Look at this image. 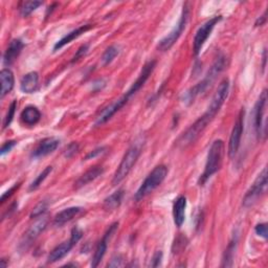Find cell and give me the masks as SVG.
<instances>
[{
    "instance_id": "277c9868",
    "label": "cell",
    "mask_w": 268,
    "mask_h": 268,
    "mask_svg": "<svg viewBox=\"0 0 268 268\" xmlns=\"http://www.w3.org/2000/svg\"><path fill=\"white\" fill-rule=\"evenodd\" d=\"M168 175V168L164 165L158 166L147 176L142 186L139 188L138 192L134 195V200L141 201L146 196L151 194L155 189H158L166 180Z\"/></svg>"
},
{
    "instance_id": "8fae6325",
    "label": "cell",
    "mask_w": 268,
    "mask_h": 268,
    "mask_svg": "<svg viewBox=\"0 0 268 268\" xmlns=\"http://www.w3.org/2000/svg\"><path fill=\"white\" fill-rule=\"evenodd\" d=\"M266 105H267V92L266 89H264L255 106V129L257 136L260 140H265L266 138V126L264 123Z\"/></svg>"
},
{
    "instance_id": "44dd1931",
    "label": "cell",
    "mask_w": 268,
    "mask_h": 268,
    "mask_svg": "<svg viewBox=\"0 0 268 268\" xmlns=\"http://www.w3.org/2000/svg\"><path fill=\"white\" fill-rule=\"evenodd\" d=\"M93 28L92 25H85V26H82L74 31H72L71 33H69L67 35H65L61 40H59L56 44H55V47H54V51H58V50H61L62 48H64L66 44H69L71 43L72 41H74L75 39L79 38L82 34L86 33L87 31H89Z\"/></svg>"
},
{
    "instance_id": "e0dca14e",
    "label": "cell",
    "mask_w": 268,
    "mask_h": 268,
    "mask_svg": "<svg viewBox=\"0 0 268 268\" xmlns=\"http://www.w3.org/2000/svg\"><path fill=\"white\" fill-rule=\"evenodd\" d=\"M24 48H25V43L22 42V40L20 39L12 40L4 55L5 65L7 66L12 65L17 60V58L21 54V51L24 50Z\"/></svg>"
},
{
    "instance_id": "f35d334b",
    "label": "cell",
    "mask_w": 268,
    "mask_h": 268,
    "mask_svg": "<svg viewBox=\"0 0 268 268\" xmlns=\"http://www.w3.org/2000/svg\"><path fill=\"white\" fill-rule=\"evenodd\" d=\"M19 187H20V185H19V184H17V185H15L13 188H11V189H10L8 192H6V193L3 195V197H2V203L4 204L5 201H6V199H7V198H9L10 196H12V195H13V193L15 192V190H16V189H18Z\"/></svg>"
},
{
    "instance_id": "4316f807",
    "label": "cell",
    "mask_w": 268,
    "mask_h": 268,
    "mask_svg": "<svg viewBox=\"0 0 268 268\" xmlns=\"http://www.w3.org/2000/svg\"><path fill=\"white\" fill-rule=\"evenodd\" d=\"M53 171V167H47L46 169H44L37 177H36V180L31 184L30 186V191H35L37 190L41 185L42 183L47 180V177L52 173Z\"/></svg>"
},
{
    "instance_id": "74e56055",
    "label": "cell",
    "mask_w": 268,
    "mask_h": 268,
    "mask_svg": "<svg viewBox=\"0 0 268 268\" xmlns=\"http://www.w3.org/2000/svg\"><path fill=\"white\" fill-rule=\"evenodd\" d=\"M123 258L121 256H116L111 259L110 263H108V267H120L123 266Z\"/></svg>"
},
{
    "instance_id": "836d02e7",
    "label": "cell",
    "mask_w": 268,
    "mask_h": 268,
    "mask_svg": "<svg viewBox=\"0 0 268 268\" xmlns=\"http://www.w3.org/2000/svg\"><path fill=\"white\" fill-rule=\"evenodd\" d=\"M88 50H89V46H88V44H84V46H82V47L77 51L76 55L74 56V58H73V60H72V63H75V62L79 61L81 58H83V57L87 54Z\"/></svg>"
},
{
    "instance_id": "cb8c5ba5",
    "label": "cell",
    "mask_w": 268,
    "mask_h": 268,
    "mask_svg": "<svg viewBox=\"0 0 268 268\" xmlns=\"http://www.w3.org/2000/svg\"><path fill=\"white\" fill-rule=\"evenodd\" d=\"M41 120V113L37 107L28 106L21 113V121L28 126H34Z\"/></svg>"
},
{
    "instance_id": "ac0fdd59",
    "label": "cell",
    "mask_w": 268,
    "mask_h": 268,
    "mask_svg": "<svg viewBox=\"0 0 268 268\" xmlns=\"http://www.w3.org/2000/svg\"><path fill=\"white\" fill-rule=\"evenodd\" d=\"M186 209H187V198L185 196H180L174 203L173 207V218L174 223L177 228H182L186 219Z\"/></svg>"
},
{
    "instance_id": "5b68a950",
    "label": "cell",
    "mask_w": 268,
    "mask_h": 268,
    "mask_svg": "<svg viewBox=\"0 0 268 268\" xmlns=\"http://www.w3.org/2000/svg\"><path fill=\"white\" fill-rule=\"evenodd\" d=\"M212 121H213V119L210 118L207 114H205L203 117H200L193 125H191L182 134L180 138H178L176 145L180 148L184 149V148L189 147L193 143H195Z\"/></svg>"
},
{
    "instance_id": "d6a6232c",
    "label": "cell",
    "mask_w": 268,
    "mask_h": 268,
    "mask_svg": "<svg viewBox=\"0 0 268 268\" xmlns=\"http://www.w3.org/2000/svg\"><path fill=\"white\" fill-rule=\"evenodd\" d=\"M106 152V148L105 147H99L95 150H93L92 152H89L86 156H85V161H88V160H94L96 158H98V156L104 154Z\"/></svg>"
},
{
    "instance_id": "30bf717a",
    "label": "cell",
    "mask_w": 268,
    "mask_h": 268,
    "mask_svg": "<svg viewBox=\"0 0 268 268\" xmlns=\"http://www.w3.org/2000/svg\"><path fill=\"white\" fill-rule=\"evenodd\" d=\"M48 222H49V219H48L47 216H44V215L40 216L38 218V220L24 235V237H22V239L19 243V250L22 251V252L27 251L33 244V242L39 237V235L47 229Z\"/></svg>"
},
{
    "instance_id": "6da1fadb",
    "label": "cell",
    "mask_w": 268,
    "mask_h": 268,
    "mask_svg": "<svg viewBox=\"0 0 268 268\" xmlns=\"http://www.w3.org/2000/svg\"><path fill=\"white\" fill-rule=\"evenodd\" d=\"M227 65H228L227 58L223 55H220L216 59L214 64L212 65V67L210 69L209 73L207 74L206 78L186 93V95L184 97V102L188 105L193 103L194 100L196 99V97H198L201 94H204L209 87L212 86V84L215 82L217 77L223 72V70L226 69Z\"/></svg>"
},
{
    "instance_id": "5bb4252c",
    "label": "cell",
    "mask_w": 268,
    "mask_h": 268,
    "mask_svg": "<svg viewBox=\"0 0 268 268\" xmlns=\"http://www.w3.org/2000/svg\"><path fill=\"white\" fill-rule=\"evenodd\" d=\"M119 228V223L118 222H115L114 225H111L108 230L106 231L104 237L102 238V240L99 242L98 247L96 249V252H95V255L93 257V260H92V266L93 267H97L101 261L103 260L106 252H107V248H108V242L110 240V238L113 237V235L116 233V231L118 230Z\"/></svg>"
},
{
    "instance_id": "d4e9b609",
    "label": "cell",
    "mask_w": 268,
    "mask_h": 268,
    "mask_svg": "<svg viewBox=\"0 0 268 268\" xmlns=\"http://www.w3.org/2000/svg\"><path fill=\"white\" fill-rule=\"evenodd\" d=\"M123 198H124V190L121 189L104 200V209L107 211L117 210L121 206Z\"/></svg>"
},
{
    "instance_id": "60d3db41",
    "label": "cell",
    "mask_w": 268,
    "mask_h": 268,
    "mask_svg": "<svg viewBox=\"0 0 268 268\" xmlns=\"http://www.w3.org/2000/svg\"><path fill=\"white\" fill-rule=\"evenodd\" d=\"M266 60H267V56H266V50H264V52H263V64H262V69H263V72L265 71V67H266Z\"/></svg>"
},
{
    "instance_id": "b9f144b4",
    "label": "cell",
    "mask_w": 268,
    "mask_h": 268,
    "mask_svg": "<svg viewBox=\"0 0 268 268\" xmlns=\"http://www.w3.org/2000/svg\"><path fill=\"white\" fill-rule=\"evenodd\" d=\"M0 266H2V267H7L8 266V264L6 263V259L0 260Z\"/></svg>"
},
{
    "instance_id": "7c38bea8",
    "label": "cell",
    "mask_w": 268,
    "mask_h": 268,
    "mask_svg": "<svg viewBox=\"0 0 268 268\" xmlns=\"http://www.w3.org/2000/svg\"><path fill=\"white\" fill-rule=\"evenodd\" d=\"M244 114L245 111L242 109L240 111V114L237 118V121L233 127L231 137H230V142H229V158L234 159L235 155L237 154L240 143H241V138L243 133V128H244Z\"/></svg>"
},
{
    "instance_id": "2e32d148",
    "label": "cell",
    "mask_w": 268,
    "mask_h": 268,
    "mask_svg": "<svg viewBox=\"0 0 268 268\" xmlns=\"http://www.w3.org/2000/svg\"><path fill=\"white\" fill-rule=\"evenodd\" d=\"M78 243L77 240H75L73 237L70 238L69 241H65L63 243H61L58 247H56L50 254L49 258H48V262L49 263H55L58 262L59 260L63 259L67 254H69L72 249L75 247V245Z\"/></svg>"
},
{
    "instance_id": "603a6c76",
    "label": "cell",
    "mask_w": 268,
    "mask_h": 268,
    "mask_svg": "<svg viewBox=\"0 0 268 268\" xmlns=\"http://www.w3.org/2000/svg\"><path fill=\"white\" fill-rule=\"evenodd\" d=\"M81 211H82V209L79 208V207H73V208H69V209H65V210L61 211L59 214L56 215V217L54 219V225L56 227L64 226L65 223L70 222L76 216H78Z\"/></svg>"
},
{
    "instance_id": "3957f363",
    "label": "cell",
    "mask_w": 268,
    "mask_h": 268,
    "mask_svg": "<svg viewBox=\"0 0 268 268\" xmlns=\"http://www.w3.org/2000/svg\"><path fill=\"white\" fill-rule=\"evenodd\" d=\"M223 155H225V143L221 140H217L212 144L209 150L205 171L199 178L200 186H204L215 173L220 170L223 162Z\"/></svg>"
},
{
    "instance_id": "8d00e7d4",
    "label": "cell",
    "mask_w": 268,
    "mask_h": 268,
    "mask_svg": "<svg viewBox=\"0 0 268 268\" xmlns=\"http://www.w3.org/2000/svg\"><path fill=\"white\" fill-rule=\"evenodd\" d=\"M16 142L15 141H9V142H7V143H5L4 145H3V147H2V151H0V154H2L3 156L6 154V153H8V152H10L15 146H16Z\"/></svg>"
},
{
    "instance_id": "e575fe53",
    "label": "cell",
    "mask_w": 268,
    "mask_h": 268,
    "mask_svg": "<svg viewBox=\"0 0 268 268\" xmlns=\"http://www.w3.org/2000/svg\"><path fill=\"white\" fill-rule=\"evenodd\" d=\"M162 261H163V253H162L161 251L156 252V253L153 255L152 259H151L150 266H151V267H159V266H161Z\"/></svg>"
},
{
    "instance_id": "ffe728a7",
    "label": "cell",
    "mask_w": 268,
    "mask_h": 268,
    "mask_svg": "<svg viewBox=\"0 0 268 268\" xmlns=\"http://www.w3.org/2000/svg\"><path fill=\"white\" fill-rule=\"evenodd\" d=\"M39 86V75L36 72L27 74L20 82V89L25 94L35 93Z\"/></svg>"
},
{
    "instance_id": "7402d4cb",
    "label": "cell",
    "mask_w": 268,
    "mask_h": 268,
    "mask_svg": "<svg viewBox=\"0 0 268 268\" xmlns=\"http://www.w3.org/2000/svg\"><path fill=\"white\" fill-rule=\"evenodd\" d=\"M0 79H2V93H0V97H2V99H4L7 95H9L13 91L15 78L11 70L4 69L2 73H0Z\"/></svg>"
},
{
    "instance_id": "8992f818",
    "label": "cell",
    "mask_w": 268,
    "mask_h": 268,
    "mask_svg": "<svg viewBox=\"0 0 268 268\" xmlns=\"http://www.w3.org/2000/svg\"><path fill=\"white\" fill-rule=\"evenodd\" d=\"M189 17H190V8H189V4H186L184 6V10H183L182 16L180 18V21H178V24L176 25V27L170 32V34H168L165 38H163L160 41L158 49L161 52L169 51L177 42V40L180 39V37L182 36L183 32L185 31V29L188 25Z\"/></svg>"
},
{
    "instance_id": "ba28073f",
    "label": "cell",
    "mask_w": 268,
    "mask_h": 268,
    "mask_svg": "<svg viewBox=\"0 0 268 268\" xmlns=\"http://www.w3.org/2000/svg\"><path fill=\"white\" fill-rule=\"evenodd\" d=\"M221 20H222V16H215L210 20H208L207 22H205V24L197 30L193 41V51L196 57L200 54L201 49H203V47L205 46L206 41L212 34L214 28Z\"/></svg>"
},
{
    "instance_id": "83f0119b",
    "label": "cell",
    "mask_w": 268,
    "mask_h": 268,
    "mask_svg": "<svg viewBox=\"0 0 268 268\" xmlns=\"http://www.w3.org/2000/svg\"><path fill=\"white\" fill-rule=\"evenodd\" d=\"M119 54H120V49H119L118 47H116V46L109 47V48L105 51V53L103 54V56H102V62H103V64H104V65L110 64L111 62H113V61L116 59V57H117Z\"/></svg>"
},
{
    "instance_id": "484cf974",
    "label": "cell",
    "mask_w": 268,
    "mask_h": 268,
    "mask_svg": "<svg viewBox=\"0 0 268 268\" xmlns=\"http://www.w3.org/2000/svg\"><path fill=\"white\" fill-rule=\"evenodd\" d=\"M237 244H238V236H234L233 239L231 240L229 247L227 248L225 255H223L222 259V267H231L233 266V259L235 256V251L237 249Z\"/></svg>"
},
{
    "instance_id": "1f68e13d",
    "label": "cell",
    "mask_w": 268,
    "mask_h": 268,
    "mask_svg": "<svg viewBox=\"0 0 268 268\" xmlns=\"http://www.w3.org/2000/svg\"><path fill=\"white\" fill-rule=\"evenodd\" d=\"M79 151V144L76 143V142H73L72 144H70L69 146L66 147L65 151H64V155H65V158L67 159H71L73 158L74 155H76Z\"/></svg>"
},
{
    "instance_id": "f1b7e54d",
    "label": "cell",
    "mask_w": 268,
    "mask_h": 268,
    "mask_svg": "<svg viewBox=\"0 0 268 268\" xmlns=\"http://www.w3.org/2000/svg\"><path fill=\"white\" fill-rule=\"evenodd\" d=\"M40 6H42L41 2H27L25 4H22L20 8V13L24 17H27L31 15L34 11H36Z\"/></svg>"
},
{
    "instance_id": "9c48e42d",
    "label": "cell",
    "mask_w": 268,
    "mask_h": 268,
    "mask_svg": "<svg viewBox=\"0 0 268 268\" xmlns=\"http://www.w3.org/2000/svg\"><path fill=\"white\" fill-rule=\"evenodd\" d=\"M229 92H230V81L229 79H225L223 80L218 88H217V92L215 93L211 104L208 107V110L206 111V114L211 117L213 120L216 117V115L219 113L222 105L225 104V102L228 99L229 96Z\"/></svg>"
},
{
    "instance_id": "7a4b0ae2",
    "label": "cell",
    "mask_w": 268,
    "mask_h": 268,
    "mask_svg": "<svg viewBox=\"0 0 268 268\" xmlns=\"http://www.w3.org/2000/svg\"><path fill=\"white\" fill-rule=\"evenodd\" d=\"M144 144H145V141L142 138L138 139L126 151L120 166L118 167L114 175V180H113L114 186L121 184L128 176V174L131 172L132 168L134 167V165L137 164L138 160L140 159V156L143 151Z\"/></svg>"
},
{
    "instance_id": "d590c367",
    "label": "cell",
    "mask_w": 268,
    "mask_h": 268,
    "mask_svg": "<svg viewBox=\"0 0 268 268\" xmlns=\"http://www.w3.org/2000/svg\"><path fill=\"white\" fill-rule=\"evenodd\" d=\"M256 233L258 236L264 238V239H267V225L266 223H260V225H258L255 229Z\"/></svg>"
},
{
    "instance_id": "ab89813d",
    "label": "cell",
    "mask_w": 268,
    "mask_h": 268,
    "mask_svg": "<svg viewBox=\"0 0 268 268\" xmlns=\"http://www.w3.org/2000/svg\"><path fill=\"white\" fill-rule=\"evenodd\" d=\"M266 16H267V11H265L264 14H263L260 18H258V20L256 21L255 26H256V27H262V26H264L266 20H267V17H266Z\"/></svg>"
},
{
    "instance_id": "52a82bcc",
    "label": "cell",
    "mask_w": 268,
    "mask_h": 268,
    "mask_svg": "<svg viewBox=\"0 0 268 268\" xmlns=\"http://www.w3.org/2000/svg\"><path fill=\"white\" fill-rule=\"evenodd\" d=\"M266 188H267V170L266 168H264L256 178L253 186L250 188L247 194H245L242 200L243 207L245 208L253 207L257 203L258 199L265 194Z\"/></svg>"
},
{
    "instance_id": "4fadbf2b",
    "label": "cell",
    "mask_w": 268,
    "mask_h": 268,
    "mask_svg": "<svg viewBox=\"0 0 268 268\" xmlns=\"http://www.w3.org/2000/svg\"><path fill=\"white\" fill-rule=\"evenodd\" d=\"M155 66H156V61H154V60H151L144 65L143 70H142L139 78L137 79V81L132 84V86L129 88V91L123 96L128 102H129L130 98L136 95L140 91V89L145 85V83L148 81V79L152 75V73L155 69Z\"/></svg>"
},
{
    "instance_id": "d6986e66",
    "label": "cell",
    "mask_w": 268,
    "mask_h": 268,
    "mask_svg": "<svg viewBox=\"0 0 268 268\" xmlns=\"http://www.w3.org/2000/svg\"><path fill=\"white\" fill-rule=\"evenodd\" d=\"M104 173V168L100 167V166H96L89 169L88 171H86L82 176H80L79 180L75 183V189H81L85 186H87L88 184L93 183L94 181H96L98 177H100L102 174Z\"/></svg>"
},
{
    "instance_id": "4dcf8cb0",
    "label": "cell",
    "mask_w": 268,
    "mask_h": 268,
    "mask_svg": "<svg viewBox=\"0 0 268 268\" xmlns=\"http://www.w3.org/2000/svg\"><path fill=\"white\" fill-rule=\"evenodd\" d=\"M48 210V203L47 201H41L39 205H37V207L33 210L32 214H31V218H39L40 216L46 214Z\"/></svg>"
},
{
    "instance_id": "f546056e",
    "label": "cell",
    "mask_w": 268,
    "mask_h": 268,
    "mask_svg": "<svg viewBox=\"0 0 268 268\" xmlns=\"http://www.w3.org/2000/svg\"><path fill=\"white\" fill-rule=\"evenodd\" d=\"M16 109H17V101H13L12 104L10 105V107H9L7 116H6L5 121H4V129L8 128L11 125V123H12V121L14 119L15 113H16Z\"/></svg>"
},
{
    "instance_id": "9a60e30c",
    "label": "cell",
    "mask_w": 268,
    "mask_h": 268,
    "mask_svg": "<svg viewBox=\"0 0 268 268\" xmlns=\"http://www.w3.org/2000/svg\"><path fill=\"white\" fill-rule=\"evenodd\" d=\"M60 145V141L55 138H48L46 140H43L39 143L37 148L33 151L32 156L34 159H40L43 156H47L54 151L57 150V148Z\"/></svg>"
}]
</instances>
